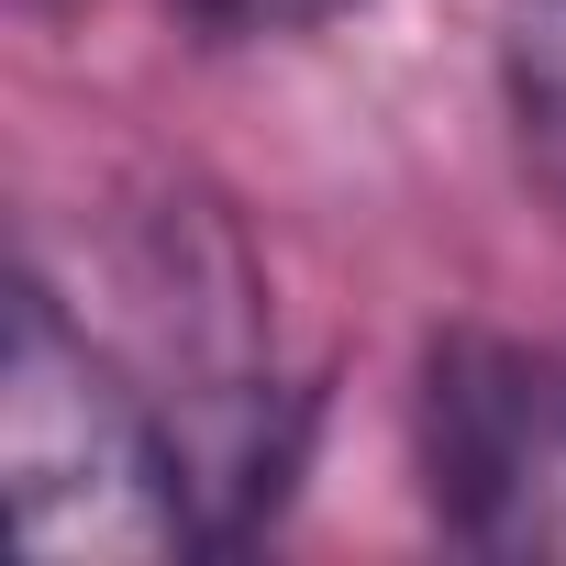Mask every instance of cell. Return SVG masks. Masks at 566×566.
Instances as JSON below:
<instances>
[{
  "label": "cell",
  "instance_id": "obj_1",
  "mask_svg": "<svg viewBox=\"0 0 566 566\" xmlns=\"http://www.w3.org/2000/svg\"><path fill=\"white\" fill-rule=\"evenodd\" d=\"M0 489H12V533L56 566L211 555L167 400L34 266L12 277V323H0Z\"/></svg>",
  "mask_w": 566,
  "mask_h": 566
},
{
  "label": "cell",
  "instance_id": "obj_2",
  "mask_svg": "<svg viewBox=\"0 0 566 566\" xmlns=\"http://www.w3.org/2000/svg\"><path fill=\"white\" fill-rule=\"evenodd\" d=\"M422 500L467 555L566 566V345L444 334L422 356Z\"/></svg>",
  "mask_w": 566,
  "mask_h": 566
},
{
  "label": "cell",
  "instance_id": "obj_3",
  "mask_svg": "<svg viewBox=\"0 0 566 566\" xmlns=\"http://www.w3.org/2000/svg\"><path fill=\"white\" fill-rule=\"evenodd\" d=\"M500 123L522 178L566 211V0H511L500 12Z\"/></svg>",
  "mask_w": 566,
  "mask_h": 566
},
{
  "label": "cell",
  "instance_id": "obj_4",
  "mask_svg": "<svg viewBox=\"0 0 566 566\" xmlns=\"http://www.w3.org/2000/svg\"><path fill=\"white\" fill-rule=\"evenodd\" d=\"M178 12H189L211 45H277V34H323V23H345L356 0H178Z\"/></svg>",
  "mask_w": 566,
  "mask_h": 566
}]
</instances>
